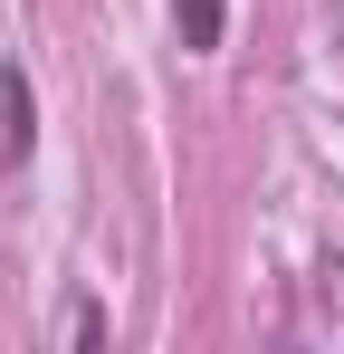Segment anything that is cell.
<instances>
[{"label":"cell","mask_w":344,"mask_h":354,"mask_svg":"<svg viewBox=\"0 0 344 354\" xmlns=\"http://www.w3.org/2000/svg\"><path fill=\"white\" fill-rule=\"evenodd\" d=\"M172 19H182V48H220L229 0H172Z\"/></svg>","instance_id":"obj_2"},{"label":"cell","mask_w":344,"mask_h":354,"mask_svg":"<svg viewBox=\"0 0 344 354\" xmlns=\"http://www.w3.org/2000/svg\"><path fill=\"white\" fill-rule=\"evenodd\" d=\"M29 144H39V106H29V77L0 58V163H29Z\"/></svg>","instance_id":"obj_1"}]
</instances>
